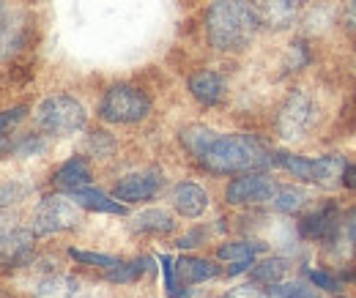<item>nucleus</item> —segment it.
Here are the masks:
<instances>
[{
	"label": "nucleus",
	"instance_id": "nucleus-17",
	"mask_svg": "<svg viewBox=\"0 0 356 298\" xmlns=\"http://www.w3.org/2000/svg\"><path fill=\"white\" fill-rule=\"evenodd\" d=\"M52 181H55L60 189H66V192H74V189H83V186H88V183H90L88 162H86V159H80V156H74V159L63 162V165L55 170Z\"/></svg>",
	"mask_w": 356,
	"mask_h": 298
},
{
	"label": "nucleus",
	"instance_id": "nucleus-22",
	"mask_svg": "<svg viewBox=\"0 0 356 298\" xmlns=\"http://www.w3.org/2000/svg\"><path fill=\"white\" fill-rule=\"evenodd\" d=\"M36 298H72L77 293V282L69 276H44L33 288Z\"/></svg>",
	"mask_w": 356,
	"mask_h": 298
},
{
	"label": "nucleus",
	"instance_id": "nucleus-15",
	"mask_svg": "<svg viewBox=\"0 0 356 298\" xmlns=\"http://www.w3.org/2000/svg\"><path fill=\"white\" fill-rule=\"evenodd\" d=\"M69 194H72V200H74L80 208H88V211L118 213V216H124V213H127V206H124L121 200H113V197H107L104 192H99V189H90V186L74 189V192H69Z\"/></svg>",
	"mask_w": 356,
	"mask_h": 298
},
{
	"label": "nucleus",
	"instance_id": "nucleus-3",
	"mask_svg": "<svg viewBox=\"0 0 356 298\" xmlns=\"http://www.w3.org/2000/svg\"><path fill=\"white\" fill-rule=\"evenodd\" d=\"M36 124L44 134L66 137L86 126V107L66 93H52L36 107Z\"/></svg>",
	"mask_w": 356,
	"mask_h": 298
},
{
	"label": "nucleus",
	"instance_id": "nucleus-26",
	"mask_svg": "<svg viewBox=\"0 0 356 298\" xmlns=\"http://www.w3.org/2000/svg\"><path fill=\"white\" fill-rule=\"evenodd\" d=\"M69 257L72 260H77L80 265H90V268H104V271H110V268H115L121 260L113 255H102V252H86V249H69Z\"/></svg>",
	"mask_w": 356,
	"mask_h": 298
},
{
	"label": "nucleus",
	"instance_id": "nucleus-37",
	"mask_svg": "<svg viewBox=\"0 0 356 298\" xmlns=\"http://www.w3.org/2000/svg\"><path fill=\"white\" fill-rule=\"evenodd\" d=\"M346 25L356 31V0H348V6H346Z\"/></svg>",
	"mask_w": 356,
	"mask_h": 298
},
{
	"label": "nucleus",
	"instance_id": "nucleus-39",
	"mask_svg": "<svg viewBox=\"0 0 356 298\" xmlns=\"http://www.w3.org/2000/svg\"><path fill=\"white\" fill-rule=\"evenodd\" d=\"M11 227H14V224H11V219H8L6 213L0 211V238H3V235H6V233H8Z\"/></svg>",
	"mask_w": 356,
	"mask_h": 298
},
{
	"label": "nucleus",
	"instance_id": "nucleus-28",
	"mask_svg": "<svg viewBox=\"0 0 356 298\" xmlns=\"http://www.w3.org/2000/svg\"><path fill=\"white\" fill-rule=\"evenodd\" d=\"M159 263H162V276H165V293L170 298H184L178 293V276H176V263H173V257L162 255Z\"/></svg>",
	"mask_w": 356,
	"mask_h": 298
},
{
	"label": "nucleus",
	"instance_id": "nucleus-34",
	"mask_svg": "<svg viewBox=\"0 0 356 298\" xmlns=\"http://www.w3.org/2000/svg\"><path fill=\"white\" fill-rule=\"evenodd\" d=\"M340 126L346 129V131H351V134H356V93L351 96V101L340 110Z\"/></svg>",
	"mask_w": 356,
	"mask_h": 298
},
{
	"label": "nucleus",
	"instance_id": "nucleus-33",
	"mask_svg": "<svg viewBox=\"0 0 356 298\" xmlns=\"http://www.w3.org/2000/svg\"><path fill=\"white\" fill-rule=\"evenodd\" d=\"M310 63V52H307V44L305 42H296L291 47V60L285 63L288 66V72H296V69H302V66H307Z\"/></svg>",
	"mask_w": 356,
	"mask_h": 298
},
{
	"label": "nucleus",
	"instance_id": "nucleus-40",
	"mask_svg": "<svg viewBox=\"0 0 356 298\" xmlns=\"http://www.w3.org/2000/svg\"><path fill=\"white\" fill-rule=\"evenodd\" d=\"M6 25H8V19H6V6H3V0H0V33L6 31Z\"/></svg>",
	"mask_w": 356,
	"mask_h": 298
},
{
	"label": "nucleus",
	"instance_id": "nucleus-27",
	"mask_svg": "<svg viewBox=\"0 0 356 298\" xmlns=\"http://www.w3.org/2000/svg\"><path fill=\"white\" fill-rule=\"evenodd\" d=\"M28 194V186L19 183V181H0V211L22 203Z\"/></svg>",
	"mask_w": 356,
	"mask_h": 298
},
{
	"label": "nucleus",
	"instance_id": "nucleus-6",
	"mask_svg": "<svg viewBox=\"0 0 356 298\" xmlns=\"http://www.w3.org/2000/svg\"><path fill=\"white\" fill-rule=\"evenodd\" d=\"M312 121H315L312 96L302 88H293L285 96V101H282V107L277 113V134L282 140H299V137H305L310 131Z\"/></svg>",
	"mask_w": 356,
	"mask_h": 298
},
{
	"label": "nucleus",
	"instance_id": "nucleus-41",
	"mask_svg": "<svg viewBox=\"0 0 356 298\" xmlns=\"http://www.w3.org/2000/svg\"><path fill=\"white\" fill-rule=\"evenodd\" d=\"M0 151H8V145H3V142H0Z\"/></svg>",
	"mask_w": 356,
	"mask_h": 298
},
{
	"label": "nucleus",
	"instance_id": "nucleus-25",
	"mask_svg": "<svg viewBox=\"0 0 356 298\" xmlns=\"http://www.w3.org/2000/svg\"><path fill=\"white\" fill-rule=\"evenodd\" d=\"M305 203H307V192L299 186H277L274 200H271V206L282 213H296Z\"/></svg>",
	"mask_w": 356,
	"mask_h": 298
},
{
	"label": "nucleus",
	"instance_id": "nucleus-18",
	"mask_svg": "<svg viewBox=\"0 0 356 298\" xmlns=\"http://www.w3.org/2000/svg\"><path fill=\"white\" fill-rule=\"evenodd\" d=\"M288 274V260L285 257H268L261 263H252L250 268V279L255 285H266V288H277Z\"/></svg>",
	"mask_w": 356,
	"mask_h": 298
},
{
	"label": "nucleus",
	"instance_id": "nucleus-23",
	"mask_svg": "<svg viewBox=\"0 0 356 298\" xmlns=\"http://www.w3.org/2000/svg\"><path fill=\"white\" fill-rule=\"evenodd\" d=\"M274 165H280L282 170L291 172L299 181H312V165H315V159L296 156V154H288V151H277L274 154Z\"/></svg>",
	"mask_w": 356,
	"mask_h": 298
},
{
	"label": "nucleus",
	"instance_id": "nucleus-5",
	"mask_svg": "<svg viewBox=\"0 0 356 298\" xmlns=\"http://www.w3.org/2000/svg\"><path fill=\"white\" fill-rule=\"evenodd\" d=\"M83 222L80 206L63 194H47L39 200L36 211L31 216V233L33 235H52V233H63V230H74Z\"/></svg>",
	"mask_w": 356,
	"mask_h": 298
},
{
	"label": "nucleus",
	"instance_id": "nucleus-35",
	"mask_svg": "<svg viewBox=\"0 0 356 298\" xmlns=\"http://www.w3.org/2000/svg\"><path fill=\"white\" fill-rule=\"evenodd\" d=\"M222 298H268L255 282L252 285H238V288H233V290H227Z\"/></svg>",
	"mask_w": 356,
	"mask_h": 298
},
{
	"label": "nucleus",
	"instance_id": "nucleus-21",
	"mask_svg": "<svg viewBox=\"0 0 356 298\" xmlns=\"http://www.w3.org/2000/svg\"><path fill=\"white\" fill-rule=\"evenodd\" d=\"M148 268H151V260L148 257H137L132 263H118L115 268H110L104 274V279L115 282V285H129V282H137Z\"/></svg>",
	"mask_w": 356,
	"mask_h": 298
},
{
	"label": "nucleus",
	"instance_id": "nucleus-14",
	"mask_svg": "<svg viewBox=\"0 0 356 298\" xmlns=\"http://www.w3.org/2000/svg\"><path fill=\"white\" fill-rule=\"evenodd\" d=\"M176 276L181 285H200V282H209L214 276H220V268L211 263V260H203V257H181L176 263Z\"/></svg>",
	"mask_w": 356,
	"mask_h": 298
},
{
	"label": "nucleus",
	"instance_id": "nucleus-20",
	"mask_svg": "<svg viewBox=\"0 0 356 298\" xmlns=\"http://www.w3.org/2000/svg\"><path fill=\"white\" fill-rule=\"evenodd\" d=\"M176 222L173 216L162 208H151V211H143L134 216V230L137 233H154V235H165V233H173Z\"/></svg>",
	"mask_w": 356,
	"mask_h": 298
},
{
	"label": "nucleus",
	"instance_id": "nucleus-9",
	"mask_svg": "<svg viewBox=\"0 0 356 298\" xmlns=\"http://www.w3.org/2000/svg\"><path fill=\"white\" fill-rule=\"evenodd\" d=\"M340 208L334 206V203H323V206H318L315 211L305 213L302 219H299V233H302V238H307V241H332L334 238V233H337V227H340Z\"/></svg>",
	"mask_w": 356,
	"mask_h": 298
},
{
	"label": "nucleus",
	"instance_id": "nucleus-38",
	"mask_svg": "<svg viewBox=\"0 0 356 298\" xmlns=\"http://www.w3.org/2000/svg\"><path fill=\"white\" fill-rule=\"evenodd\" d=\"M343 186H348V189H356V165H348V167H346V175H343Z\"/></svg>",
	"mask_w": 356,
	"mask_h": 298
},
{
	"label": "nucleus",
	"instance_id": "nucleus-13",
	"mask_svg": "<svg viewBox=\"0 0 356 298\" xmlns=\"http://www.w3.org/2000/svg\"><path fill=\"white\" fill-rule=\"evenodd\" d=\"M189 93L195 96V101H200L203 107H214L220 104L225 96V80L211 72V69H203V72H195L189 77Z\"/></svg>",
	"mask_w": 356,
	"mask_h": 298
},
{
	"label": "nucleus",
	"instance_id": "nucleus-10",
	"mask_svg": "<svg viewBox=\"0 0 356 298\" xmlns=\"http://www.w3.org/2000/svg\"><path fill=\"white\" fill-rule=\"evenodd\" d=\"M252 6L258 11L261 25H266L271 31H285L296 22L305 0H255Z\"/></svg>",
	"mask_w": 356,
	"mask_h": 298
},
{
	"label": "nucleus",
	"instance_id": "nucleus-36",
	"mask_svg": "<svg viewBox=\"0 0 356 298\" xmlns=\"http://www.w3.org/2000/svg\"><path fill=\"white\" fill-rule=\"evenodd\" d=\"M206 238V233L203 230H192V233H186L184 238H178L176 247L178 249H192V247H200V241Z\"/></svg>",
	"mask_w": 356,
	"mask_h": 298
},
{
	"label": "nucleus",
	"instance_id": "nucleus-29",
	"mask_svg": "<svg viewBox=\"0 0 356 298\" xmlns=\"http://www.w3.org/2000/svg\"><path fill=\"white\" fill-rule=\"evenodd\" d=\"M280 298H318L315 290L305 282H280L277 290H274Z\"/></svg>",
	"mask_w": 356,
	"mask_h": 298
},
{
	"label": "nucleus",
	"instance_id": "nucleus-30",
	"mask_svg": "<svg viewBox=\"0 0 356 298\" xmlns=\"http://www.w3.org/2000/svg\"><path fill=\"white\" fill-rule=\"evenodd\" d=\"M25 113H28V107H25V104H17V107H8V110H3V113H0V140H3L11 129L25 118Z\"/></svg>",
	"mask_w": 356,
	"mask_h": 298
},
{
	"label": "nucleus",
	"instance_id": "nucleus-11",
	"mask_svg": "<svg viewBox=\"0 0 356 298\" xmlns=\"http://www.w3.org/2000/svg\"><path fill=\"white\" fill-rule=\"evenodd\" d=\"M33 233H31V227L28 230H22V227H11L3 238H0V260L3 263H11V265H22L31 252H33Z\"/></svg>",
	"mask_w": 356,
	"mask_h": 298
},
{
	"label": "nucleus",
	"instance_id": "nucleus-12",
	"mask_svg": "<svg viewBox=\"0 0 356 298\" xmlns=\"http://www.w3.org/2000/svg\"><path fill=\"white\" fill-rule=\"evenodd\" d=\"M173 208L186 219H197L209 208V194L203 186H197L192 181H181L173 189Z\"/></svg>",
	"mask_w": 356,
	"mask_h": 298
},
{
	"label": "nucleus",
	"instance_id": "nucleus-19",
	"mask_svg": "<svg viewBox=\"0 0 356 298\" xmlns=\"http://www.w3.org/2000/svg\"><path fill=\"white\" fill-rule=\"evenodd\" d=\"M261 252H266V244H261V241H230V244H222V247L217 249V257L225 260L227 265H230V263L252 265L255 257L261 255Z\"/></svg>",
	"mask_w": 356,
	"mask_h": 298
},
{
	"label": "nucleus",
	"instance_id": "nucleus-1",
	"mask_svg": "<svg viewBox=\"0 0 356 298\" xmlns=\"http://www.w3.org/2000/svg\"><path fill=\"white\" fill-rule=\"evenodd\" d=\"M181 145L203 170L217 175L261 172L274 165V154L252 134H220L209 126H186L181 131Z\"/></svg>",
	"mask_w": 356,
	"mask_h": 298
},
{
	"label": "nucleus",
	"instance_id": "nucleus-24",
	"mask_svg": "<svg viewBox=\"0 0 356 298\" xmlns=\"http://www.w3.org/2000/svg\"><path fill=\"white\" fill-rule=\"evenodd\" d=\"M329 244H340V249H346V255L356 257V208H348L343 213L340 227Z\"/></svg>",
	"mask_w": 356,
	"mask_h": 298
},
{
	"label": "nucleus",
	"instance_id": "nucleus-16",
	"mask_svg": "<svg viewBox=\"0 0 356 298\" xmlns=\"http://www.w3.org/2000/svg\"><path fill=\"white\" fill-rule=\"evenodd\" d=\"M346 159L337 156V154H329V156H321L315 159L312 165V181L310 183H318L323 189H334L343 183V175H346Z\"/></svg>",
	"mask_w": 356,
	"mask_h": 298
},
{
	"label": "nucleus",
	"instance_id": "nucleus-2",
	"mask_svg": "<svg viewBox=\"0 0 356 298\" xmlns=\"http://www.w3.org/2000/svg\"><path fill=\"white\" fill-rule=\"evenodd\" d=\"M258 11L247 0H214L206 11V36L220 52H241L258 33Z\"/></svg>",
	"mask_w": 356,
	"mask_h": 298
},
{
	"label": "nucleus",
	"instance_id": "nucleus-8",
	"mask_svg": "<svg viewBox=\"0 0 356 298\" xmlns=\"http://www.w3.org/2000/svg\"><path fill=\"white\" fill-rule=\"evenodd\" d=\"M159 186H162V172L151 167V170L132 172L121 178L113 189V197L121 203H145L159 192Z\"/></svg>",
	"mask_w": 356,
	"mask_h": 298
},
{
	"label": "nucleus",
	"instance_id": "nucleus-4",
	"mask_svg": "<svg viewBox=\"0 0 356 298\" xmlns=\"http://www.w3.org/2000/svg\"><path fill=\"white\" fill-rule=\"evenodd\" d=\"M96 113L107 124H137L151 113V99L134 85H113L104 90Z\"/></svg>",
	"mask_w": 356,
	"mask_h": 298
},
{
	"label": "nucleus",
	"instance_id": "nucleus-7",
	"mask_svg": "<svg viewBox=\"0 0 356 298\" xmlns=\"http://www.w3.org/2000/svg\"><path fill=\"white\" fill-rule=\"evenodd\" d=\"M277 192V183L264 175V172H241L233 178L225 189V203L227 206H258V203H271Z\"/></svg>",
	"mask_w": 356,
	"mask_h": 298
},
{
	"label": "nucleus",
	"instance_id": "nucleus-31",
	"mask_svg": "<svg viewBox=\"0 0 356 298\" xmlns=\"http://www.w3.org/2000/svg\"><path fill=\"white\" fill-rule=\"evenodd\" d=\"M8 151L17 156H36L44 151V140L42 137H22L17 145H8Z\"/></svg>",
	"mask_w": 356,
	"mask_h": 298
},
{
	"label": "nucleus",
	"instance_id": "nucleus-32",
	"mask_svg": "<svg viewBox=\"0 0 356 298\" xmlns=\"http://www.w3.org/2000/svg\"><path fill=\"white\" fill-rule=\"evenodd\" d=\"M307 276H310V282L315 288H321V290H326V293H340V279H337V276H332V274H326V271H315V268L307 271Z\"/></svg>",
	"mask_w": 356,
	"mask_h": 298
}]
</instances>
